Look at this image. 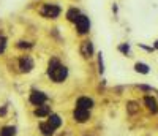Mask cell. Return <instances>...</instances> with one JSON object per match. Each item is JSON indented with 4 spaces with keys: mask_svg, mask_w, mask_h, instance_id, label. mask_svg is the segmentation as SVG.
<instances>
[{
    "mask_svg": "<svg viewBox=\"0 0 158 136\" xmlns=\"http://www.w3.org/2000/svg\"><path fill=\"white\" fill-rule=\"evenodd\" d=\"M19 68H21V71H24V73H29V71H32V68H33V60H32L29 56L21 57V60H19Z\"/></svg>",
    "mask_w": 158,
    "mask_h": 136,
    "instance_id": "cell-6",
    "label": "cell"
},
{
    "mask_svg": "<svg viewBox=\"0 0 158 136\" xmlns=\"http://www.w3.org/2000/svg\"><path fill=\"white\" fill-rule=\"evenodd\" d=\"M48 75H49V78L54 81V83H63V81L67 79V76H68V70H67V67L59 65L57 68H54Z\"/></svg>",
    "mask_w": 158,
    "mask_h": 136,
    "instance_id": "cell-1",
    "label": "cell"
},
{
    "mask_svg": "<svg viewBox=\"0 0 158 136\" xmlns=\"http://www.w3.org/2000/svg\"><path fill=\"white\" fill-rule=\"evenodd\" d=\"M144 103H145V106L149 108V111H152L153 114H156V111H158V105H156V101H155V98H152V97H145V98H144Z\"/></svg>",
    "mask_w": 158,
    "mask_h": 136,
    "instance_id": "cell-9",
    "label": "cell"
},
{
    "mask_svg": "<svg viewBox=\"0 0 158 136\" xmlns=\"http://www.w3.org/2000/svg\"><path fill=\"white\" fill-rule=\"evenodd\" d=\"M51 114V108L46 106V105H41L35 109V116L36 117H44V116H49Z\"/></svg>",
    "mask_w": 158,
    "mask_h": 136,
    "instance_id": "cell-10",
    "label": "cell"
},
{
    "mask_svg": "<svg viewBox=\"0 0 158 136\" xmlns=\"http://www.w3.org/2000/svg\"><path fill=\"white\" fill-rule=\"evenodd\" d=\"M79 11L76 10V8H71V10H68V13H67V17H68V21H71V22H76L78 19H79Z\"/></svg>",
    "mask_w": 158,
    "mask_h": 136,
    "instance_id": "cell-13",
    "label": "cell"
},
{
    "mask_svg": "<svg viewBox=\"0 0 158 136\" xmlns=\"http://www.w3.org/2000/svg\"><path fill=\"white\" fill-rule=\"evenodd\" d=\"M127 111H128L130 114H134V112L138 111V103H136V101H128V105H127Z\"/></svg>",
    "mask_w": 158,
    "mask_h": 136,
    "instance_id": "cell-16",
    "label": "cell"
},
{
    "mask_svg": "<svg viewBox=\"0 0 158 136\" xmlns=\"http://www.w3.org/2000/svg\"><path fill=\"white\" fill-rule=\"evenodd\" d=\"M98 65H100V73H103V71H105V67H103V57H101V52L98 54Z\"/></svg>",
    "mask_w": 158,
    "mask_h": 136,
    "instance_id": "cell-19",
    "label": "cell"
},
{
    "mask_svg": "<svg viewBox=\"0 0 158 136\" xmlns=\"http://www.w3.org/2000/svg\"><path fill=\"white\" fill-rule=\"evenodd\" d=\"M40 131H41L44 136H52V134H54V128H52L48 122H46V123L41 122V123H40Z\"/></svg>",
    "mask_w": 158,
    "mask_h": 136,
    "instance_id": "cell-11",
    "label": "cell"
},
{
    "mask_svg": "<svg viewBox=\"0 0 158 136\" xmlns=\"http://www.w3.org/2000/svg\"><path fill=\"white\" fill-rule=\"evenodd\" d=\"M134 70L138 71V73H142V75H147L149 71V65H145V63H141V62H138L136 65H134Z\"/></svg>",
    "mask_w": 158,
    "mask_h": 136,
    "instance_id": "cell-15",
    "label": "cell"
},
{
    "mask_svg": "<svg viewBox=\"0 0 158 136\" xmlns=\"http://www.w3.org/2000/svg\"><path fill=\"white\" fill-rule=\"evenodd\" d=\"M76 106H78V108H82V109H89V111H90V108L94 106V101H92L89 97H81V98L78 100Z\"/></svg>",
    "mask_w": 158,
    "mask_h": 136,
    "instance_id": "cell-8",
    "label": "cell"
},
{
    "mask_svg": "<svg viewBox=\"0 0 158 136\" xmlns=\"http://www.w3.org/2000/svg\"><path fill=\"white\" fill-rule=\"evenodd\" d=\"M6 48V38L5 37H0V54H2Z\"/></svg>",
    "mask_w": 158,
    "mask_h": 136,
    "instance_id": "cell-18",
    "label": "cell"
},
{
    "mask_svg": "<svg viewBox=\"0 0 158 136\" xmlns=\"http://www.w3.org/2000/svg\"><path fill=\"white\" fill-rule=\"evenodd\" d=\"M46 100H48V97H46L43 92H36V90H33V92L30 94V103H33V105H36V106L44 105Z\"/></svg>",
    "mask_w": 158,
    "mask_h": 136,
    "instance_id": "cell-5",
    "label": "cell"
},
{
    "mask_svg": "<svg viewBox=\"0 0 158 136\" xmlns=\"http://www.w3.org/2000/svg\"><path fill=\"white\" fill-rule=\"evenodd\" d=\"M119 49L122 51L123 54H128V52H130V46H128V44H120V46H119Z\"/></svg>",
    "mask_w": 158,
    "mask_h": 136,
    "instance_id": "cell-20",
    "label": "cell"
},
{
    "mask_svg": "<svg viewBox=\"0 0 158 136\" xmlns=\"http://www.w3.org/2000/svg\"><path fill=\"white\" fill-rule=\"evenodd\" d=\"M60 65V62L57 60V59H52L51 62H49V67H48V73H51V71L54 70V68H57Z\"/></svg>",
    "mask_w": 158,
    "mask_h": 136,
    "instance_id": "cell-17",
    "label": "cell"
},
{
    "mask_svg": "<svg viewBox=\"0 0 158 136\" xmlns=\"http://www.w3.org/2000/svg\"><path fill=\"white\" fill-rule=\"evenodd\" d=\"M76 29H78V33L79 35H84L89 32L90 29V22H89V17L87 16H79V19L76 21Z\"/></svg>",
    "mask_w": 158,
    "mask_h": 136,
    "instance_id": "cell-3",
    "label": "cell"
},
{
    "mask_svg": "<svg viewBox=\"0 0 158 136\" xmlns=\"http://www.w3.org/2000/svg\"><path fill=\"white\" fill-rule=\"evenodd\" d=\"M40 13L46 17H51V19H55L59 14H60V8L57 5H49V3H46L43 5V8L40 10Z\"/></svg>",
    "mask_w": 158,
    "mask_h": 136,
    "instance_id": "cell-2",
    "label": "cell"
},
{
    "mask_svg": "<svg viewBox=\"0 0 158 136\" xmlns=\"http://www.w3.org/2000/svg\"><path fill=\"white\" fill-rule=\"evenodd\" d=\"M73 117H74V120L79 122V123H84L90 119V112L89 109H82V108H76L73 112Z\"/></svg>",
    "mask_w": 158,
    "mask_h": 136,
    "instance_id": "cell-4",
    "label": "cell"
},
{
    "mask_svg": "<svg viewBox=\"0 0 158 136\" xmlns=\"http://www.w3.org/2000/svg\"><path fill=\"white\" fill-rule=\"evenodd\" d=\"M16 134V128L14 127H3L0 130V136H14Z\"/></svg>",
    "mask_w": 158,
    "mask_h": 136,
    "instance_id": "cell-14",
    "label": "cell"
},
{
    "mask_svg": "<svg viewBox=\"0 0 158 136\" xmlns=\"http://www.w3.org/2000/svg\"><path fill=\"white\" fill-rule=\"evenodd\" d=\"M139 89H142V90H152L149 86H139Z\"/></svg>",
    "mask_w": 158,
    "mask_h": 136,
    "instance_id": "cell-22",
    "label": "cell"
},
{
    "mask_svg": "<svg viewBox=\"0 0 158 136\" xmlns=\"http://www.w3.org/2000/svg\"><path fill=\"white\" fill-rule=\"evenodd\" d=\"M153 49H158V41L155 43V46H153Z\"/></svg>",
    "mask_w": 158,
    "mask_h": 136,
    "instance_id": "cell-24",
    "label": "cell"
},
{
    "mask_svg": "<svg viewBox=\"0 0 158 136\" xmlns=\"http://www.w3.org/2000/svg\"><path fill=\"white\" fill-rule=\"evenodd\" d=\"M6 112V108H2V109H0V116H3Z\"/></svg>",
    "mask_w": 158,
    "mask_h": 136,
    "instance_id": "cell-23",
    "label": "cell"
},
{
    "mask_svg": "<svg viewBox=\"0 0 158 136\" xmlns=\"http://www.w3.org/2000/svg\"><path fill=\"white\" fill-rule=\"evenodd\" d=\"M17 48H32V43H25V41H19Z\"/></svg>",
    "mask_w": 158,
    "mask_h": 136,
    "instance_id": "cell-21",
    "label": "cell"
},
{
    "mask_svg": "<svg viewBox=\"0 0 158 136\" xmlns=\"http://www.w3.org/2000/svg\"><path fill=\"white\" fill-rule=\"evenodd\" d=\"M48 123L52 127V128L55 130V128H59V127L62 125V119L57 116V114H51V117H49V120H48Z\"/></svg>",
    "mask_w": 158,
    "mask_h": 136,
    "instance_id": "cell-12",
    "label": "cell"
},
{
    "mask_svg": "<svg viewBox=\"0 0 158 136\" xmlns=\"http://www.w3.org/2000/svg\"><path fill=\"white\" fill-rule=\"evenodd\" d=\"M81 54L84 57H92V54H94V44L90 41H84L81 44Z\"/></svg>",
    "mask_w": 158,
    "mask_h": 136,
    "instance_id": "cell-7",
    "label": "cell"
}]
</instances>
